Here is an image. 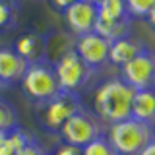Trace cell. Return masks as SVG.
Instances as JSON below:
<instances>
[{
    "label": "cell",
    "instance_id": "6da1fadb",
    "mask_svg": "<svg viewBox=\"0 0 155 155\" xmlns=\"http://www.w3.org/2000/svg\"><path fill=\"white\" fill-rule=\"evenodd\" d=\"M136 91L122 80V76H114L105 80L93 91V113L110 126L132 116V103Z\"/></svg>",
    "mask_w": 155,
    "mask_h": 155
},
{
    "label": "cell",
    "instance_id": "7a4b0ae2",
    "mask_svg": "<svg viewBox=\"0 0 155 155\" xmlns=\"http://www.w3.org/2000/svg\"><path fill=\"white\" fill-rule=\"evenodd\" d=\"M107 140L118 155H140L155 140V136L153 126L130 116L126 120L110 124L107 128Z\"/></svg>",
    "mask_w": 155,
    "mask_h": 155
},
{
    "label": "cell",
    "instance_id": "3957f363",
    "mask_svg": "<svg viewBox=\"0 0 155 155\" xmlns=\"http://www.w3.org/2000/svg\"><path fill=\"white\" fill-rule=\"evenodd\" d=\"M19 85H21L23 95L31 103H35V107L47 103V101H51L52 97H56L60 93L58 80L54 74V66L47 60L29 64L23 80L19 81Z\"/></svg>",
    "mask_w": 155,
    "mask_h": 155
},
{
    "label": "cell",
    "instance_id": "277c9868",
    "mask_svg": "<svg viewBox=\"0 0 155 155\" xmlns=\"http://www.w3.org/2000/svg\"><path fill=\"white\" fill-rule=\"evenodd\" d=\"M107 128H109V126H107L103 120L93 113V110H89L84 105L60 128L58 136H60V140L64 143L76 145V147H85V145L91 143L93 140L105 136L107 134Z\"/></svg>",
    "mask_w": 155,
    "mask_h": 155
},
{
    "label": "cell",
    "instance_id": "5b68a950",
    "mask_svg": "<svg viewBox=\"0 0 155 155\" xmlns=\"http://www.w3.org/2000/svg\"><path fill=\"white\" fill-rule=\"evenodd\" d=\"M84 107L81 97L78 93H66L60 91L56 97L43 105H37V120L47 132L58 134L60 128Z\"/></svg>",
    "mask_w": 155,
    "mask_h": 155
},
{
    "label": "cell",
    "instance_id": "8992f818",
    "mask_svg": "<svg viewBox=\"0 0 155 155\" xmlns=\"http://www.w3.org/2000/svg\"><path fill=\"white\" fill-rule=\"evenodd\" d=\"M52 66H54L58 87H60V91H66V93L80 95V91L85 89L91 78L95 76V72L76 54V51H70Z\"/></svg>",
    "mask_w": 155,
    "mask_h": 155
},
{
    "label": "cell",
    "instance_id": "52a82bcc",
    "mask_svg": "<svg viewBox=\"0 0 155 155\" xmlns=\"http://www.w3.org/2000/svg\"><path fill=\"white\" fill-rule=\"evenodd\" d=\"M120 76L134 91L155 89V52L149 48L143 51L120 68Z\"/></svg>",
    "mask_w": 155,
    "mask_h": 155
},
{
    "label": "cell",
    "instance_id": "ba28073f",
    "mask_svg": "<svg viewBox=\"0 0 155 155\" xmlns=\"http://www.w3.org/2000/svg\"><path fill=\"white\" fill-rule=\"evenodd\" d=\"M109 48H110V43L95 31L76 37V47H74L76 54L93 72H97L101 66H105L109 62Z\"/></svg>",
    "mask_w": 155,
    "mask_h": 155
},
{
    "label": "cell",
    "instance_id": "9c48e42d",
    "mask_svg": "<svg viewBox=\"0 0 155 155\" xmlns=\"http://www.w3.org/2000/svg\"><path fill=\"white\" fill-rule=\"evenodd\" d=\"M62 14H64V21L68 25V31L74 37L87 35V33H91L95 29V21H97L95 4L85 2V0H76Z\"/></svg>",
    "mask_w": 155,
    "mask_h": 155
},
{
    "label": "cell",
    "instance_id": "30bf717a",
    "mask_svg": "<svg viewBox=\"0 0 155 155\" xmlns=\"http://www.w3.org/2000/svg\"><path fill=\"white\" fill-rule=\"evenodd\" d=\"M29 68V62L14 51L12 47H0V81L6 87H12L23 80Z\"/></svg>",
    "mask_w": 155,
    "mask_h": 155
},
{
    "label": "cell",
    "instance_id": "8fae6325",
    "mask_svg": "<svg viewBox=\"0 0 155 155\" xmlns=\"http://www.w3.org/2000/svg\"><path fill=\"white\" fill-rule=\"evenodd\" d=\"M143 51H147L143 41L136 39L132 35L128 37H122V39H116V41L110 43V48H109V62L118 68L126 66L130 60H134L138 54H142Z\"/></svg>",
    "mask_w": 155,
    "mask_h": 155
},
{
    "label": "cell",
    "instance_id": "7c38bea8",
    "mask_svg": "<svg viewBox=\"0 0 155 155\" xmlns=\"http://www.w3.org/2000/svg\"><path fill=\"white\" fill-rule=\"evenodd\" d=\"M12 48L29 64L43 62L45 60V35L37 31H25L16 39Z\"/></svg>",
    "mask_w": 155,
    "mask_h": 155
},
{
    "label": "cell",
    "instance_id": "4fadbf2b",
    "mask_svg": "<svg viewBox=\"0 0 155 155\" xmlns=\"http://www.w3.org/2000/svg\"><path fill=\"white\" fill-rule=\"evenodd\" d=\"M76 37L70 31H52L45 35V60L56 64L64 54L74 51Z\"/></svg>",
    "mask_w": 155,
    "mask_h": 155
},
{
    "label": "cell",
    "instance_id": "5bb4252c",
    "mask_svg": "<svg viewBox=\"0 0 155 155\" xmlns=\"http://www.w3.org/2000/svg\"><path fill=\"white\" fill-rule=\"evenodd\" d=\"M95 33H99L101 37H105L109 43L132 35V18L124 19H99L95 21Z\"/></svg>",
    "mask_w": 155,
    "mask_h": 155
},
{
    "label": "cell",
    "instance_id": "9a60e30c",
    "mask_svg": "<svg viewBox=\"0 0 155 155\" xmlns=\"http://www.w3.org/2000/svg\"><path fill=\"white\" fill-rule=\"evenodd\" d=\"M132 116L149 126H155V89L136 91L132 103Z\"/></svg>",
    "mask_w": 155,
    "mask_h": 155
},
{
    "label": "cell",
    "instance_id": "2e32d148",
    "mask_svg": "<svg viewBox=\"0 0 155 155\" xmlns=\"http://www.w3.org/2000/svg\"><path fill=\"white\" fill-rule=\"evenodd\" d=\"M31 140H35V138L31 134L23 132L21 128H16L6 134L0 132V155H16L18 149L29 143Z\"/></svg>",
    "mask_w": 155,
    "mask_h": 155
},
{
    "label": "cell",
    "instance_id": "e0dca14e",
    "mask_svg": "<svg viewBox=\"0 0 155 155\" xmlns=\"http://www.w3.org/2000/svg\"><path fill=\"white\" fill-rule=\"evenodd\" d=\"M99 19H124L130 18L124 0H99L95 4Z\"/></svg>",
    "mask_w": 155,
    "mask_h": 155
},
{
    "label": "cell",
    "instance_id": "ac0fdd59",
    "mask_svg": "<svg viewBox=\"0 0 155 155\" xmlns=\"http://www.w3.org/2000/svg\"><path fill=\"white\" fill-rule=\"evenodd\" d=\"M19 21V4L14 0H0V33L10 31Z\"/></svg>",
    "mask_w": 155,
    "mask_h": 155
},
{
    "label": "cell",
    "instance_id": "d6986e66",
    "mask_svg": "<svg viewBox=\"0 0 155 155\" xmlns=\"http://www.w3.org/2000/svg\"><path fill=\"white\" fill-rule=\"evenodd\" d=\"M16 128H19V116H18L16 107L10 101L0 97V132L6 134Z\"/></svg>",
    "mask_w": 155,
    "mask_h": 155
},
{
    "label": "cell",
    "instance_id": "ffe728a7",
    "mask_svg": "<svg viewBox=\"0 0 155 155\" xmlns=\"http://www.w3.org/2000/svg\"><path fill=\"white\" fill-rule=\"evenodd\" d=\"M81 155H118V153L110 145V142L107 140V134H105L101 138L93 140L91 143H87L85 147H81Z\"/></svg>",
    "mask_w": 155,
    "mask_h": 155
},
{
    "label": "cell",
    "instance_id": "44dd1931",
    "mask_svg": "<svg viewBox=\"0 0 155 155\" xmlns=\"http://www.w3.org/2000/svg\"><path fill=\"white\" fill-rule=\"evenodd\" d=\"M126 10H128L130 18H147V14L151 12L155 6V0H124Z\"/></svg>",
    "mask_w": 155,
    "mask_h": 155
},
{
    "label": "cell",
    "instance_id": "7402d4cb",
    "mask_svg": "<svg viewBox=\"0 0 155 155\" xmlns=\"http://www.w3.org/2000/svg\"><path fill=\"white\" fill-rule=\"evenodd\" d=\"M16 155H48L45 149L41 147V143L37 142V140H31L29 143H25L23 147H19Z\"/></svg>",
    "mask_w": 155,
    "mask_h": 155
},
{
    "label": "cell",
    "instance_id": "603a6c76",
    "mask_svg": "<svg viewBox=\"0 0 155 155\" xmlns=\"http://www.w3.org/2000/svg\"><path fill=\"white\" fill-rule=\"evenodd\" d=\"M51 155H81V147H76V145H70V143L62 142Z\"/></svg>",
    "mask_w": 155,
    "mask_h": 155
},
{
    "label": "cell",
    "instance_id": "cb8c5ba5",
    "mask_svg": "<svg viewBox=\"0 0 155 155\" xmlns=\"http://www.w3.org/2000/svg\"><path fill=\"white\" fill-rule=\"evenodd\" d=\"M76 0H51V4H52V8H56V10H60V12H64L66 8H70L72 4H74Z\"/></svg>",
    "mask_w": 155,
    "mask_h": 155
},
{
    "label": "cell",
    "instance_id": "d4e9b609",
    "mask_svg": "<svg viewBox=\"0 0 155 155\" xmlns=\"http://www.w3.org/2000/svg\"><path fill=\"white\" fill-rule=\"evenodd\" d=\"M140 155H155V140H153V142L149 143V145H147V147H145Z\"/></svg>",
    "mask_w": 155,
    "mask_h": 155
},
{
    "label": "cell",
    "instance_id": "484cf974",
    "mask_svg": "<svg viewBox=\"0 0 155 155\" xmlns=\"http://www.w3.org/2000/svg\"><path fill=\"white\" fill-rule=\"evenodd\" d=\"M147 21H149V25H151V27L155 29V6L151 8V12L147 14Z\"/></svg>",
    "mask_w": 155,
    "mask_h": 155
},
{
    "label": "cell",
    "instance_id": "4316f807",
    "mask_svg": "<svg viewBox=\"0 0 155 155\" xmlns=\"http://www.w3.org/2000/svg\"><path fill=\"white\" fill-rule=\"evenodd\" d=\"M4 89H8V87H6V85H4V84H2V81H0V93H2V91H4Z\"/></svg>",
    "mask_w": 155,
    "mask_h": 155
},
{
    "label": "cell",
    "instance_id": "83f0119b",
    "mask_svg": "<svg viewBox=\"0 0 155 155\" xmlns=\"http://www.w3.org/2000/svg\"><path fill=\"white\" fill-rule=\"evenodd\" d=\"M85 2H91V4H97V2H99V0H85Z\"/></svg>",
    "mask_w": 155,
    "mask_h": 155
}]
</instances>
